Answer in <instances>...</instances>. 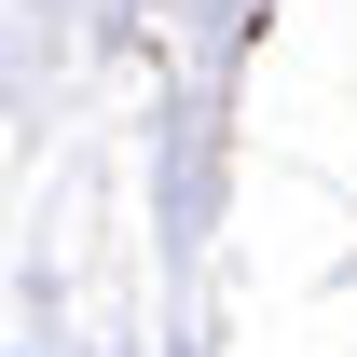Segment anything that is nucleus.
<instances>
[]
</instances>
